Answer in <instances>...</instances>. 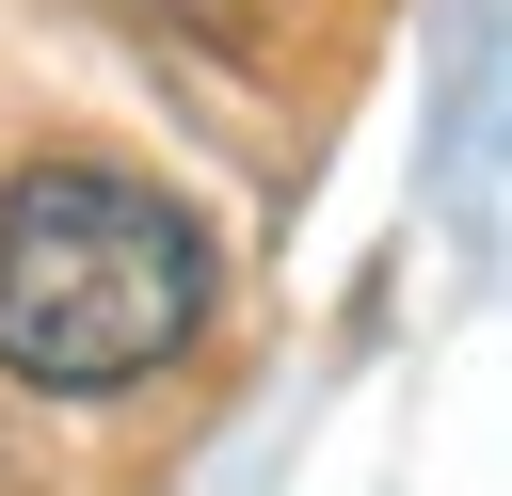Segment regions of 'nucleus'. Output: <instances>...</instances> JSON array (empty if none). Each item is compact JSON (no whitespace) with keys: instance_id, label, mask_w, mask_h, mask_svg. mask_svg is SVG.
Segmentation results:
<instances>
[{"instance_id":"1","label":"nucleus","mask_w":512,"mask_h":496,"mask_svg":"<svg viewBox=\"0 0 512 496\" xmlns=\"http://www.w3.org/2000/svg\"><path fill=\"white\" fill-rule=\"evenodd\" d=\"M208 224L128 160H32L0 192V384L16 400H112L160 384L208 336Z\"/></svg>"},{"instance_id":"2","label":"nucleus","mask_w":512,"mask_h":496,"mask_svg":"<svg viewBox=\"0 0 512 496\" xmlns=\"http://www.w3.org/2000/svg\"><path fill=\"white\" fill-rule=\"evenodd\" d=\"M0 496H32V480H16V464H0Z\"/></svg>"}]
</instances>
